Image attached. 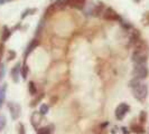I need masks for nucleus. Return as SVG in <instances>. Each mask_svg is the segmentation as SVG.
Listing matches in <instances>:
<instances>
[{"instance_id":"nucleus-1","label":"nucleus","mask_w":149,"mask_h":134,"mask_svg":"<svg viewBox=\"0 0 149 134\" xmlns=\"http://www.w3.org/2000/svg\"><path fill=\"white\" fill-rule=\"evenodd\" d=\"M134 49L132 52V56H131V59L134 63V65H141V64H146L147 58H148L149 55V48L147 44L139 39L136 44L134 45Z\"/></svg>"},{"instance_id":"nucleus-2","label":"nucleus","mask_w":149,"mask_h":134,"mask_svg":"<svg viewBox=\"0 0 149 134\" xmlns=\"http://www.w3.org/2000/svg\"><path fill=\"white\" fill-rule=\"evenodd\" d=\"M132 88V94L134 97L139 101V102H145V99L148 96V87L146 84H142V83H138L137 85H134Z\"/></svg>"},{"instance_id":"nucleus-3","label":"nucleus","mask_w":149,"mask_h":134,"mask_svg":"<svg viewBox=\"0 0 149 134\" xmlns=\"http://www.w3.org/2000/svg\"><path fill=\"white\" fill-rule=\"evenodd\" d=\"M132 76L134 79H145L148 76V68L146 66V64H141V65H134V68L132 70Z\"/></svg>"},{"instance_id":"nucleus-4","label":"nucleus","mask_w":149,"mask_h":134,"mask_svg":"<svg viewBox=\"0 0 149 134\" xmlns=\"http://www.w3.org/2000/svg\"><path fill=\"white\" fill-rule=\"evenodd\" d=\"M102 17L104 18L105 20H109V21H117V20H120V16L118 15V12L112 9V8L108 7L104 9L103 14H102Z\"/></svg>"},{"instance_id":"nucleus-5","label":"nucleus","mask_w":149,"mask_h":134,"mask_svg":"<svg viewBox=\"0 0 149 134\" xmlns=\"http://www.w3.org/2000/svg\"><path fill=\"white\" fill-rule=\"evenodd\" d=\"M129 108H130V107H129V105H128L127 103H121V104L118 105L117 108H116V112H114L117 119L121 121V119H123V117L127 115L128 112H129Z\"/></svg>"},{"instance_id":"nucleus-6","label":"nucleus","mask_w":149,"mask_h":134,"mask_svg":"<svg viewBox=\"0 0 149 134\" xmlns=\"http://www.w3.org/2000/svg\"><path fill=\"white\" fill-rule=\"evenodd\" d=\"M64 7V1H62V0H57V1H55L54 3H52L49 7L46 9V16H49V15H53V14H55V12H57L58 10H61L62 8Z\"/></svg>"},{"instance_id":"nucleus-7","label":"nucleus","mask_w":149,"mask_h":134,"mask_svg":"<svg viewBox=\"0 0 149 134\" xmlns=\"http://www.w3.org/2000/svg\"><path fill=\"white\" fill-rule=\"evenodd\" d=\"M8 107H9V111H10V115H11V119H18L19 115H20V106L17 103H9L8 104Z\"/></svg>"},{"instance_id":"nucleus-8","label":"nucleus","mask_w":149,"mask_h":134,"mask_svg":"<svg viewBox=\"0 0 149 134\" xmlns=\"http://www.w3.org/2000/svg\"><path fill=\"white\" fill-rule=\"evenodd\" d=\"M85 2L86 0H64V6H68L75 9H82Z\"/></svg>"},{"instance_id":"nucleus-9","label":"nucleus","mask_w":149,"mask_h":134,"mask_svg":"<svg viewBox=\"0 0 149 134\" xmlns=\"http://www.w3.org/2000/svg\"><path fill=\"white\" fill-rule=\"evenodd\" d=\"M42 114L39 113V112H34L33 113V115H31V117H30V122H31V125L35 127V128H37L39 127L40 125V123H42Z\"/></svg>"},{"instance_id":"nucleus-10","label":"nucleus","mask_w":149,"mask_h":134,"mask_svg":"<svg viewBox=\"0 0 149 134\" xmlns=\"http://www.w3.org/2000/svg\"><path fill=\"white\" fill-rule=\"evenodd\" d=\"M37 46H38V40L37 39H33V40L29 43V45L27 46V49H26V52H25V57H27V56H28L30 52H33Z\"/></svg>"},{"instance_id":"nucleus-11","label":"nucleus","mask_w":149,"mask_h":134,"mask_svg":"<svg viewBox=\"0 0 149 134\" xmlns=\"http://www.w3.org/2000/svg\"><path fill=\"white\" fill-rule=\"evenodd\" d=\"M130 44L131 45H134L139 39H140V32H139V30L137 29H134L131 31V35H130Z\"/></svg>"},{"instance_id":"nucleus-12","label":"nucleus","mask_w":149,"mask_h":134,"mask_svg":"<svg viewBox=\"0 0 149 134\" xmlns=\"http://www.w3.org/2000/svg\"><path fill=\"white\" fill-rule=\"evenodd\" d=\"M20 74V64H17L13 69H11V76H13V79L14 82L18 83V76Z\"/></svg>"},{"instance_id":"nucleus-13","label":"nucleus","mask_w":149,"mask_h":134,"mask_svg":"<svg viewBox=\"0 0 149 134\" xmlns=\"http://www.w3.org/2000/svg\"><path fill=\"white\" fill-rule=\"evenodd\" d=\"M104 5L103 3H99L95 6L94 8V11H93V15L95 16V17H99V16H101L103 14V11H104Z\"/></svg>"},{"instance_id":"nucleus-14","label":"nucleus","mask_w":149,"mask_h":134,"mask_svg":"<svg viewBox=\"0 0 149 134\" xmlns=\"http://www.w3.org/2000/svg\"><path fill=\"white\" fill-rule=\"evenodd\" d=\"M131 131L134 132V133L137 134H143L145 133V128L141 126V125H139V124H134L131 126Z\"/></svg>"},{"instance_id":"nucleus-15","label":"nucleus","mask_w":149,"mask_h":134,"mask_svg":"<svg viewBox=\"0 0 149 134\" xmlns=\"http://www.w3.org/2000/svg\"><path fill=\"white\" fill-rule=\"evenodd\" d=\"M28 72H29V69H28V66H27V64L25 63L22 67H20V74H22V77L24 79H26L27 78V75H28Z\"/></svg>"},{"instance_id":"nucleus-16","label":"nucleus","mask_w":149,"mask_h":134,"mask_svg":"<svg viewBox=\"0 0 149 134\" xmlns=\"http://www.w3.org/2000/svg\"><path fill=\"white\" fill-rule=\"evenodd\" d=\"M53 126L48 125V126L42 127V128H38V134H52L53 132Z\"/></svg>"},{"instance_id":"nucleus-17","label":"nucleus","mask_w":149,"mask_h":134,"mask_svg":"<svg viewBox=\"0 0 149 134\" xmlns=\"http://www.w3.org/2000/svg\"><path fill=\"white\" fill-rule=\"evenodd\" d=\"M10 35H11V31L8 29L7 27H5L3 28V31H2V36H1V40L2 41H6L8 38L10 37Z\"/></svg>"},{"instance_id":"nucleus-18","label":"nucleus","mask_w":149,"mask_h":134,"mask_svg":"<svg viewBox=\"0 0 149 134\" xmlns=\"http://www.w3.org/2000/svg\"><path fill=\"white\" fill-rule=\"evenodd\" d=\"M28 90H29L30 95H36L37 88H36V85H35L34 82H29V84H28Z\"/></svg>"},{"instance_id":"nucleus-19","label":"nucleus","mask_w":149,"mask_h":134,"mask_svg":"<svg viewBox=\"0 0 149 134\" xmlns=\"http://www.w3.org/2000/svg\"><path fill=\"white\" fill-rule=\"evenodd\" d=\"M141 22H142V25H143V26H149V10L143 14Z\"/></svg>"},{"instance_id":"nucleus-20","label":"nucleus","mask_w":149,"mask_h":134,"mask_svg":"<svg viewBox=\"0 0 149 134\" xmlns=\"http://www.w3.org/2000/svg\"><path fill=\"white\" fill-rule=\"evenodd\" d=\"M43 97H44V94H43V93H42V94H39V95H38V96L36 97L34 101H31V103H30V106H35V105H37L38 103H39V102L43 99Z\"/></svg>"},{"instance_id":"nucleus-21","label":"nucleus","mask_w":149,"mask_h":134,"mask_svg":"<svg viewBox=\"0 0 149 134\" xmlns=\"http://www.w3.org/2000/svg\"><path fill=\"white\" fill-rule=\"evenodd\" d=\"M139 121H140L141 124L146 123V121H147V113L145 111L140 112V114H139Z\"/></svg>"},{"instance_id":"nucleus-22","label":"nucleus","mask_w":149,"mask_h":134,"mask_svg":"<svg viewBox=\"0 0 149 134\" xmlns=\"http://www.w3.org/2000/svg\"><path fill=\"white\" fill-rule=\"evenodd\" d=\"M47 112H48V105H46V104L40 105V107H39V113H40L42 115H45V114H47Z\"/></svg>"},{"instance_id":"nucleus-23","label":"nucleus","mask_w":149,"mask_h":134,"mask_svg":"<svg viewBox=\"0 0 149 134\" xmlns=\"http://www.w3.org/2000/svg\"><path fill=\"white\" fill-rule=\"evenodd\" d=\"M5 89H6V86H3L1 90H0V107L3 103V99H5Z\"/></svg>"},{"instance_id":"nucleus-24","label":"nucleus","mask_w":149,"mask_h":134,"mask_svg":"<svg viewBox=\"0 0 149 134\" xmlns=\"http://www.w3.org/2000/svg\"><path fill=\"white\" fill-rule=\"evenodd\" d=\"M35 11H36V9H27V10H25L22 15V19H24V18H26L28 15H30V12H35Z\"/></svg>"},{"instance_id":"nucleus-25","label":"nucleus","mask_w":149,"mask_h":134,"mask_svg":"<svg viewBox=\"0 0 149 134\" xmlns=\"http://www.w3.org/2000/svg\"><path fill=\"white\" fill-rule=\"evenodd\" d=\"M5 125H6V117L0 115V131L5 127Z\"/></svg>"},{"instance_id":"nucleus-26","label":"nucleus","mask_w":149,"mask_h":134,"mask_svg":"<svg viewBox=\"0 0 149 134\" xmlns=\"http://www.w3.org/2000/svg\"><path fill=\"white\" fill-rule=\"evenodd\" d=\"M18 128H19V134H26V131H25V126H24V124L22 123H20L19 124V126H18Z\"/></svg>"},{"instance_id":"nucleus-27","label":"nucleus","mask_w":149,"mask_h":134,"mask_svg":"<svg viewBox=\"0 0 149 134\" xmlns=\"http://www.w3.org/2000/svg\"><path fill=\"white\" fill-rule=\"evenodd\" d=\"M16 57V52L14 50H9V56H8V60L14 59Z\"/></svg>"},{"instance_id":"nucleus-28","label":"nucleus","mask_w":149,"mask_h":134,"mask_svg":"<svg viewBox=\"0 0 149 134\" xmlns=\"http://www.w3.org/2000/svg\"><path fill=\"white\" fill-rule=\"evenodd\" d=\"M5 1H6V0H0V5H2V3L5 2Z\"/></svg>"},{"instance_id":"nucleus-29","label":"nucleus","mask_w":149,"mask_h":134,"mask_svg":"<svg viewBox=\"0 0 149 134\" xmlns=\"http://www.w3.org/2000/svg\"><path fill=\"white\" fill-rule=\"evenodd\" d=\"M134 1H136V2H140L141 0H134Z\"/></svg>"},{"instance_id":"nucleus-30","label":"nucleus","mask_w":149,"mask_h":134,"mask_svg":"<svg viewBox=\"0 0 149 134\" xmlns=\"http://www.w3.org/2000/svg\"><path fill=\"white\" fill-rule=\"evenodd\" d=\"M148 134H149V127H148Z\"/></svg>"}]
</instances>
